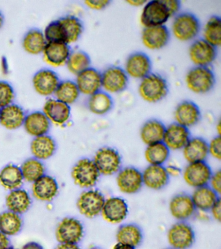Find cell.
I'll return each instance as SVG.
<instances>
[{"label":"cell","instance_id":"obj_1","mask_svg":"<svg viewBox=\"0 0 221 249\" xmlns=\"http://www.w3.org/2000/svg\"><path fill=\"white\" fill-rule=\"evenodd\" d=\"M169 92L168 82L162 75L151 73L140 80L138 93L145 102L156 103L166 98Z\"/></svg>","mask_w":221,"mask_h":249},{"label":"cell","instance_id":"obj_2","mask_svg":"<svg viewBox=\"0 0 221 249\" xmlns=\"http://www.w3.org/2000/svg\"><path fill=\"white\" fill-rule=\"evenodd\" d=\"M201 31L199 19L191 13H182L175 16L171 25L174 38L182 42L195 40Z\"/></svg>","mask_w":221,"mask_h":249},{"label":"cell","instance_id":"obj_3","mask_svg":"<svg viewBox=\"0 0 221 249\" xmlns=\"http://www.w3.org/2000/svg\"><path fill=\"white\" fill-rule=\"evenodd\" d=\"M186 87L195 94H205L214 88L216 78L209 67L194 66L186 73Z\"/></svg>","mask_w":221,"mask_h":249},{"label":"cell","instance_id":"obj_4","mask_svg":"<svg viewBox=\"0 0 221 249\" xmlns=\"http://www.w3.org/2000/svg\"><path fill=\"white\" fill-rule=\"evenodd\" d=\"M195 232L186 221H178L168 230L167 239L170 248L189 249L195 242Z\"/></svg>","mask_w":221,"mask_h":249},{"label":"cell","instance_id":"obj_5","mask_svg":"<svg viewBox=\"0 0 221 249\" xmlns=\"http://www.w3.org/2000/svg\"><path fill=\"white\" fill-rule=\"evenodd\" d=\"M93 161L100 175L104 176L117 174L122 165L121 157L119 152L110 147H103L98 149Z\"/></svg>","mask_w":221,"mask_h":249},{"label":"cell","instance_id":"obj_6","mask_svg":"<svg viewBox=\"0 0 221 249\" xmlns=\"http://www.w3.org/2000/svg\"><path fill=\"white\" fill-rule=\"evenodd\" d=\"M170 16L163 0L147 1L143 5L140 22L143 27L166 25Z\"/></svg>","mask_w":221,"mask_h":249},{"label":"cell","instance_id":"obj_7","mask_svg":"<svg viewBox=\"0 0 221 249\" xmlns=\"http://www.w3.org/2000/svg\"><path fill=\"white\" fill-rule=\"evenodd\" d=\"M100 175L93 160L86 158L77 161L71 172L75 184L85 189H91L96 186Z\"/></svg>","mask_w":221,"mask_h":249},{"label":"cell","instance_id":"obj_8","mask_svg":"<svg viewBox=\"0 0 221 249\" xmlns=\"http://www.w3.org/2000/svg\"><path fill=\"white\" fill-rule=\"evenodd\" d=\"M102 90L108 94H116L127 89L129 77L123 68L117 66H110L102 73Z\"/></svg>","mask_w":221,"mask_h":249},{"label":"cell","instance_id":"obj_9","mask_svg":"<svg viewBox=\"0 0 221 249\" xmlns=\"http://www.w3.org/2000/svg\"><path fill=\"white\" fill-rule=\"evenodd\" d=\"M106 198L100 191L88 189L80 195L77 200V208L87 218L98 217L102 213Z\"/></svg>","mask_w":221,"mask_h":249},{"label":"cell","instance_id":"obj_10","mask_svg":"<svg viewBox=\"0 0 221 249\" xmlns=\"http://www.w3.org/2000/svg\"><path fill=\"white\" fill-rule=\"evenodd\" d=\"M55 233L60 243L78 244L84 236V227L78 219L66 217L60 222Z\"/></svg>","mask_w":221,"mask_h":249},{"label":"cell","instance_id":"obj_11","mask_svg":"<svg viewBox=\"0 0 221 249\" xmlns=\"http://www.w3.org/2000/svg\"><path fill=\"white\" fill-rule=\"evenodd\" d=\"M212 173L206 161L188 163L182 172L184 182L194 189L208 185Z\"/></svg>","mask_w":221,"mask_h":249},{"label":"cell","instance_id":"obj_12","mask_svg":"<svg viewBox=\"0 0 221 249\" xmlns=\"http://www.w3.org/2000/svg\"><path fill=\"white\" fill-rule=\"evenodd\" d=\"M189 57L195 66L209 67L216 59L217 50L215 47L203 38L193 41L188 50Z\"/></svg>","mask_w":221,"mask_h":249},{"label":"cell","instance_id":"obj_13","mask_svg":"<svg viewBox=\"0 0 221 249\" xmlns=\"http://www.w3.org/2000/svg\"><path fill=\"white\" fill-rule=\"evenodd\" d=\"M116 184L124 194H137L143 186L142 172L135 167H124L117 173Z\"/></svg>","mask_w":221,"mask_h":249},{"label":"cell","instance_id":"obj_14","mask_svg":"<svg viewBox=\"0 0 221 249\" xmlns=\"http://www.w3.org/2000/svg\"><path fill=\"white\" fill-rule=\"evenodd\" d=\"M123 69L128 77L141 80L152 73V62L145 53H133L128 56Z\"/></svg>","mask_w":221,"mask_h":249},{"label":"cell","instance_id":"obj_15","mask_svg":"<svg viewBox=\"0 0 221 249\" xmlns=\"http://www.w3.org/2000/svg\"><path fill=\"white\" fill-rule=\"evenodd\" d=\"M169 210L172 217L178 221H186L195 216L196 208L191 196L180 193L172 196L169 203Z\"/></svg>","mask_w":221,"mask_h":249},{"label":"cell","instance_id":"obj_16","mask_svg":"<svg viewBox=\"0 0 221 249\" xmlns=\"http://www.w3.org/2000/svg\"><path fill=\"white\" fill-rule=\"evenodd\" d=\"M128 214L129 206L127 202L119 196L106 198L101 213L104 221L114 225L125 221Z\"/></svg>","mask_w":221,"mask_h":249},{"label":"cell","instance_id":"obj_17","mask_svg":"<svg viewBox=\"0 0 221 249\" xmlns=\"http://www.w3.org/2000/svg\"><path fill=\"white\" fill-rule=\"evenodd\" d=\"M170 33L166 25L145 27L141 33L143 46L150 50H162L170 42Z\"/></svg>","mask_w":221,"mask_h":249},{"label":"cell","instance_id":"obj_18","mask_svg":"<svg viewBox=\"0 0 221 249\" xmlns=\"http://www.w3.org/2000/svg\"><path fill=\"white\" fill-rule=\"evenodd\" d=\"M191 138L189 128L174 122L166 126L163 143L170 151H180Z\"/></svg>","mask_w":221,"mask_h":249},{"label":"cell","instance_id":"obj_19","mask_svg":"<svg viewBox=\"0 0 221 249\" xmlns=\"http://www.w3.org/2000/svg\"><path fill=\"white\" fill-rule=\"evenodd\" d=\"M174 118L176 124L189 128L195 126L201 120V110L193 101H183L176 106Z\"/></svg>","mask_w":221,"mask_h":249},{"label":"cell","instance_id":"obj_20","mask_svg":"<svg viewBox=\"0 0 221 249\" xmlns=\"http://www.w3.org/2000/svg\"><path fill=\"white\" fill-rule=\"evenodd\" d=\"M75 83L81 94L90 97L102 89V72L90 67L77 75Z\"/></svg>","mask_w":221,"mask_h":249},{"label":"cell","instance_id":"obj_21","mask_svg":"<svg viewBox=\"0 0 221 249\" xmlns=\"http://www.w3.org/2000/svg\"><path fill=\"white\" fill-rule=\"evenodd\" d=\"M59 76L50 69H42L33 77V85L36 92L42 96L54 94L60 83Z\"/></svg>","mask_w":221,"mask_h":249},{"label":"cell","instance_id":"obj_22","mask_svg":"<svg viewBox=\"0 0 221 249\" xmlns=\"http://www.w3.org/2000/svg\"><path fill=\"white\" fill-rule=\"evenodd\" d=\"M50 122L63 126L71 117V107L57 99L50 98L44 103L43 111Z\"/></svg>","mask_w":221,"mask_h":249},{"label":"cell","instance_id":"obj_23","mask_svg":"<svg viewBox=\"0 0 221 249\" xmlns=\"http://www.w3.org/2000/svg\"><path fill=\"white\" fill-rule=\"evenodd\" d=\"M143 186L152 190H160L170 182V177L164 165H149L142 172Z\"/></svg>","mask_w":221,"mask_h":249},{"label":"cell","instance_id":"obj_24","mask_svg":"<svg viewBox=\"0 0 221 249\" xmlns=\"http://www.w3.org/2000/svg\"><path fill=\"white\" fill-rule=\"evenodd\" d=\"M63 42L73 44L80 38L84 31L81 19L73 15H67L58 19Z\"/></svg>","mask_w":221,"mask_h":249},{"label":"cell","instance_id":"obj_25","mask_svg":"<svg viewBox=\"0 0 221 249\" xmlns=\"http://www.w3.org/2000/svg\"><path fill=\"white\" fill-rule=\"evenodd\" d=\"M42 53L48 64L54 67H59L66 65L71 50L69 45L65 42H48Z\"/></svg>","mask_w":221,"mask_h":249},{"label":"cell","instance_id":"obj_26","mask_svg":"<svg viewBox=\"0 0 221 249\" xmlns=\"http://www.w3.org/2000/svg\"><path fill=\"white\" fill-rule=\"evenodd\" d=\"M182 153L188 163L205 161L209 157L208 142L203 138H191L182 149Z\"/></svg>","mask_w":221,"mask_h":249},{"label":"cell","instance_id":"obj_27","mask_svg":"<svg viewBox=\"0 0 221 249\" xmlns=\"http://www.w3.org/2000/svg\"><path fill=\"white\" fill-rule=\"evenodd\" d=\"M24 126L26 131L35 138L46 135L50 129L51 122L43 112L35 111L27 115Z\"/></svg>","mask_w":221,"mask_h":249},{"label":"cell","instance_id":"obj_28","mask_svg":"<svg viewBox=\"0 0 221 249\" xmlns=\"http://www.w3.org/2000/svg\"><path fill=\"white\" fill-rule=\"evenodd\" d=\"M32 191L36 199L41 201H51L57 196L59 186L53 177L44 175L34 182Z\"/></svg>","mask_w":221,"mask_h":249},{"label":"cell","instance_id":"obj_29","mask_svg":"<svg viewBox=\"0 0 221 249\" xmlns=\"http://www.w3.org/2000/svg\"><path fill=\"white\" fill-rule=\"evenodd\" d=\"M116 240L119 244L137 248L143 240L142 230L135 223L123 224L116 231Z\"/></svg>","mask_w":221,"mask_h":249},{"label":"cell","instance_id":"obj_30","mask_svg":"<svg viewBox=\"0 0 221 249\" xmlns=\"http://www.w3.org/2000/svg\"><path fill=\"white\" fill-rule=\"evenodd\" d=\"M26 116L22 107L12 103L1 108L0 124L7 129H17L24 124Z\"/></svg>","mask_w":221,"mask_h":249},{"label":"cell","instance_id":"obj_31","mask_svg":"<svg viewBox=\"0 0 221 249\" xmlns=\"http://www.w3.org/2000/svg\"><path fill=\"white\" fill-rule=\"evenodd\" d=\"M166 128V126L156 119L147 120L139 131L141 141L147 145L162 142Z\"/></svg>","mask_w":221,"mask_h":249},{"label":"cell","instance_id":"obj_32","mask_svg":"<svg viewBox=\"0 0 221 249\" xmlns=\"http://www.w3.org/2000/svg\"><path fill=\"white\" fill-rule=\"evenodd\" d=\"M191 196L196 210L205 212H209L215 202L220 198V196L208 185L194 189Z\"/></svg>","mask_w":221,"mask_h":249},{"label":"cell","instance_id":"obj_33","mask_svg":"<svg viewBox=\"0 0 221 249\" xmlns=\"http://www.w3.org/2000/svg\"><path fill=\"white\" fill-rule=\"evenodd\" d=\"M32 204L30 195L22 189L11 191L6 197V206L9 211L17 214L24 213Z\"/></svg>","mask_w":221,"mask_h":249},{"label":"cell","instance_id":"obj_34","mask_svg":"<svg viewBox=\"0 0 221 249\" xmlns=\"http://www.w3.org/2000/svg\"><path fill=\"white\" fill-rule=\"evenodd\" d=\"M55 140L47 134L34 138L31 143L33 155L39 160L50 159L55 153Z\"/></svg>","mask_w":221,"mask_h":249},{"label":"cell","instance_id":"obj_35","mask_svg":"<svg viewBox=\"0 0 221 249\" xmlns=\"http://www.w3.org/2000/svg\"><path fill=\"white\" fill-rule=\"evenodd\" d=\"M114 106L111 95L103 90H100L89 97L88 108L92 114L103 116L108 114Z\"/></svg>","mask_w":221,"mask_h":249},{"label":"cell","instance_id":"obj_36","mask_svg":"<svg viewBox=\"0 0 221 249\" xmlns=\"http://www.w3.org/2000/svg\"><path fill=\"white\" fill-rule=\"evenodd\" d=\"M47 43L42 31L38 29H32L25 35L22 46L28 53L38 54L43 53Z\"/></svg>","mask_w":221,"mask_h":249},{"label":"cell","instance_id":"obj_37","mask_svg":"<svg viewBox=\"0 0 221 249\" xmlns=\"http://www.w3.org/2000/svg\"><path fill=\"white\" fill-rule=\"evenodd\" d=\"M23 180L22 171L17 165H7L0 171V184L7 190L13 191L20 188Z\"/></svg>","mask_w":221,"mask_h":249},{"label":"cell","instance_id":"obj_38","mask_svg":"<svg viewBox=\"0 0 221 249\" xmlns=\"http://www.w3.org/2000/svg\"><path fill=\"white\" fill-rule=\"evenodd\" d=\"M170 152L163 142L147 145L144 153L145 160L149 165H164L170 158Z\"/></svg>","mask_w":221,"mask_h":249},{"label":"cell","instance_id":"obj_39","mask_svg":"<svg viewBox=\"0 0 221 249\" xmlns=\"http://www.w3.org/2000/svg\"><path fill=\"white\" fill-rule=\"evenodd\" d=\"M80 94L76 83L70 80L60 82L57 89L54 93L56 99L69 106L76 102Z\"/></svg>","mask_w":221,"mask_h":249},{"label":"cell","instance_id":"obj_40","mask_svg":"<svg viewBox=\"0 0 221 249\" xmlns=\"http://www.w3.org/2000/svg\"><path fill=\"white\" fill-rule=\"evenodd\" d=\"M203 40L215 48L221 44V19L218 16H213L207 19L203 29Z\"/></svg>","mask_w":221,"mask_h":249},{"label":"cell","instance_id":"obj_41","mask_svg":"<svg viewBox=\"0 0 221 249\" xmlns=\"http://www.w3.org/2000/svg\"><path fill=\"white\" fill-rule=\"evenodd\" d=\"M22 227V220L18 214L10 211L0 214V232L13 236L18 234Z\"/></svg>","mask_w":221,"mask_h":249},{"label":"cell","instance_id":"obj_42","mask_svg":"<svg viewBox=\"0 0 221 249\" xmlns=\"http://www.w3.org/2000/svg\"><path fill=\"white\" fill-rule=\"evenodd\" d=\"M90 64V56L83 51L76 50L71 52L66 65L71 73L77 76L91 67Z\"/></svg>","mask_w":221,"mask_h":249},{"label":"cell","instance_id":"obj_43","mask_svg":"<svg viewBox=\"0 0 221 249\" xmlns=\"http://www.w3.org/2000/svg\"><path fill=\"white\" fill-rule=\"evenodd\" d=\"M23 178L28 182H34L44 176L45 168L44 164L36 159L27 160L21 167Z\"/></svg>","mask_w":221,"mask_h":249},{"label":"cell","instance_id":"obj_44","mask_svg":"<svg viewBox=\"0 0 221 249\" xmlns=\"http://www.w3.org/2000/svg\"><path fill=\"white\" fill-rule=\"evenodd\" d=\"M15 98L13 87L8 82L0 81V108L12 104Z\"/></svg>","mask_w":221,"mask_h":249},{"label":"cell","instance_id":"obj_45","mask_svg":"<svg viewBox=\"0 0 221 249\" xmlns=\"http://www.w3.org/2000/svg\"><path fill=\"white\" fill-rule=\"evenodd\" d=\"M44 35L47 42H63L58 19L52 21L46 26Z\"/></svg>","mask_w":221,"mask_h":249},{"label":"cell","instance_id":"obj_46","mask_svg":"<svg viewBox=\"0 0 221 249\" xmlns=\"http://www.w3.org/2000/svg\"><path fill=\"white\" fill-rule=\"evenodd\" d=\"M209 156L217 160L221 159V138L217 135L208 143Z\"/></svg>","mask_w":221,"mask_h":249},{"label":"cell","instance_id":"obj_47","mask_svg":"<svg viewBox=\"0 0 221 249\" xmlns=\"http://www.w3.org/2000/svg\"><path fill=\"white\" fill-rule=\"evenodd\" d=\"M208 186L219 196L221 193V171L218 170L213 173L210 180L209 181Z\"/></svg>","mask_w":221,"mask_h":249},{"label":"cell","instance_id":"obj_48","mask_svg":"<svg viewBox=\"0 0 221 249\" xmlns=\"http://www.w3.org/2000/svg\"><path fill=\"white\" fill-rule=\"evenodd\" d=\"M110 3L108 0H87L85 1L86 7L95 11H102L107 7Z\"/></svg>","mask_w":221,"mask_h":249},{"label":"cell","instance_id":"obj_49","mask_svg":"<svg viewBox=\"0 0 221 249\" xmlns=\"http://www.w3.org/2000/svg\"><path fill=\"white\" fill-rule=\"evenodd\" d=\"M163 1L170 13V18L178 15L181 9V2L178 0H163Z\"/></svg>","mask_w":221,"mask_h":249},{"label":"cell","instance_id":"obj_50","mask_svg":"<svg viewBox=\"0 0 221 249\" xmlns=\"http://www.w3.org/2000/svg\"><path fill=\"white\" fill-rule=\"evenodd\" d=\"M209 212H210V217L214 219L215 221L220 222L221 220V200L219 198L211 208Z\"/></svg>","mask_w":221,"mask_h":249},{"label":"cell","instance_id":"obj_51","mask_svg":"<svg viewBox=\"0 0 221 249\" xmlns=\"http://www.w3.org/2000/svg\"><path fill=\"white\" fill-rule=\"evenodd\" d=\"M167 173L170 177H177L182 173L181 169L174 164H170L166 167Z\"/></svg>","mask_w":221,"mask_h":249},{"label":"cell","instance_id":"obj_52","mask_svg":"<svg viewBox=\"0 0 221 249\" xmlns=\"http://www.w3.org/2000/svg\"><path fill=\"white\" fill-rule=\"evenodd\" d=\"M209 212L200 211V210H196L195 216L197 217V219L202 221H207L210 219V215H209Z\"/></svg>","mask_w":221,"mask_h":249},{"label":"cell","instance_id":"obj_53","mask_svg":"<svg viewBox=\"0 0 221 249\" xmlns=\"http://www.w3.org/2000/svg\"><path fill=\"white\" fill-rule=\"evenodd\" d=\"M9 247L8 237L0 232V249H6Z\"/></svg>","mask_w":221,"mask_h":249},{"label":"cell","instance_id":"obj_54","mask_svg":"<svg viewBox=\"0 0 221 249\" xmlns=\"http://www.w3.org/2000/svg\"><path fill=\"white\" fill-rule=\"evenodd\" d=\"M55 249H81L78 244H65L61 243Z\"/></svg>","mask_w":221,"mask_h":249},{"label":"cell","instance_id":"obj_55","mask_svg":"<svg viewBox=\"0 0 221 249\" xmlns=\"http://www.w3.org/2000/svg\"><path fill=\"white\" fill-rule=\"evenodd\" d=\"M147 1H143V0H127V3L132 7H143Z\"/></svg>","mask_w":221,"mask_h":249},{"label":"cell","instance_id":"obj_56","mask_svg":"<svg viewBox=\"0 0 221 249\" xmlns=\"http://www.w3.org/2000/svg\"><path fill=\"white\" fill-rule=\"evenodd\" d=\"M22 249H44V248L37 243L30 242L23 246Z\"/></svg>","mask_w":221,"mask_h":249},{"label":"cell","instance_id":"obj_57","mask_svg":"<svg viewBox=\"0 0 221 249\" xmlns=\"http://www.w3.org/2000/svg\"><path fill=\"white\" fill-rule=\"evenodd\" d=\"M112 249H136L135 247L127 246V245L119 244L117 243L116 245H114Z\"/></svg>","mask_w":221,"mask_h":249},{"label":"cell","instance_id":"obj_58","mask_svg":"<svg viewBox=\"0 0 221 249\" xmlns=\"http://www.w3.org/2000/svg\"><path fill=\"white\" fill-rule=\"evenodd\" d=\"M3 23H4V17H3V14L0 11V29L2 27Z\"/></svg>","mask_w":221,"mask_h":249},{"label":"cell","instance_id":"obj_59","mask_svg":"<svg viewBox=\"0 0 221 249\" xmlns=\"http://www.w3.org/2000/svg\"><path fill=\"white\" fill-rule=\"evenodd\" d=\"M89 249H102L98 248V247H92V248H90Z\"/></svg>","mask_w":221,"mask_h":249},{"label":"cell","instance_id":"obj_60","mask_svg":"<svg viewBox=\"0 0 221 249\" xmlns=\"http://www.w3.org/2000/svg\"><path fill=\"white\" fill-rule=\"evenodd\" d=\"M6 249H15L13 248V247H7V248Z\"/></svg>","mask_w":221,"mask_h":249},{"label":"cell","instance_id":"obj_61","mask_svg":"<svg viewBox=\"0 0 221 249\" xmlns=\"http://www.w3.org/2000/svg\"><path fill=\"white\" fill-rule=\"evenodd\" d=\"M172 249V248H170V247H169V248H166V249Z\"/></svg>","mask_w":221,"mask_h":249},{"label":"cell","instance_id":"obj_62","mask_svg":"<svg viewBox=\"0 0 221 249\" xmlns=\"http://www.w3.org/2000/svg\"><path fill=\"white\" fill-rule=\"evenodd\" d=\"M0 114H1V108H0Z\"/></svg>","mask_w":221,"mask_h":249}]
</instances>
